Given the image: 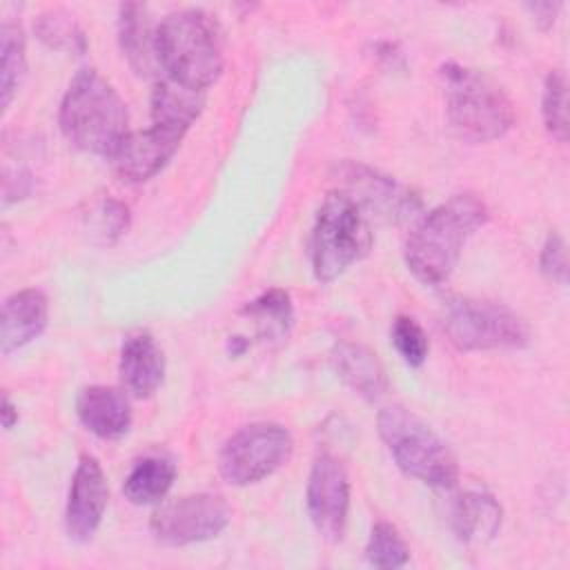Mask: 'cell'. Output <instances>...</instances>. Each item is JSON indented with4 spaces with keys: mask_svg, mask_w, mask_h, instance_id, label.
Masks as SVG:
<instances>
[{
    "mask_svg": "<svg viewBox=\"0 0 570 570\" xmlns=\"http://www.w3.org/2000/svg\"><path fill=\"white\" fill-rule=\"evenodd\" d=\"M49 323V301L45 292L27 287L13 292L2 303L0 314V350L11 354L38 338Z\"/></svg>",
    "mask_w": 570,
    "mask_h": 570,
    "instance_id": "obj_16",
    "label": "cell"
},
{
    "mask_svg": "<svg viewBox=\"0 0 570 570\" xmlns=\"http://www.w3.org/2000/svg\"><path fill=\"white\" fill-rule=\"evenodd\" d=\"M176 479V465L167 456L140 459L122 483V494L134 505L160 503Z\"/></svg>",
    "mask_w": 570,
    "mask_h": 570,
    "instance_id": "obj_21",
    "label": "cell"
},
{
    "mask_svg": "<svg viewBox=\"0 0 570 570\" xmlns=\"http://www.w3.org/2000/svg\"><path fill=\"white\" fill-rule=\"evenodd\" d=\"M330 361L334 372L341 376V381L363 399L379 401L385 394L387 390L385 370L379 356L365 345L338 341L330 352Z\"/></svg>",
    "mask_w": 570,
    "mask_h": 570,
    "instance_id": "obj_20",
    "label": "cell"
},
{
    "mask_svg": "<svg viewBox=\"0 0 570 570\" xmlns=\"http://www.w3.org/2000/svg\"><path fill=\"white\" fill-rule=\"evenodd\" d=\"M156 53L160 76L207 91L225 67L220 24L203 9H176L156 27Z\"/></svg>",
    "mask_w": 570,
    "mask_h": 570,
    "instance_id": "obj_3",
    "label": "cell"
},
{
    "mask_svg": "<svg viewBox=\"0 0 570 570\" xmlns=\"http://www.w3.org/2000/svg\"><path fill=\"white\" fill-rule=\"evenodd\" d=\"M232 521V508L220 494L198 492L160 503L149 521L158 543L183 548L218 537Z\"/></svg>",
    "mask_w": 570,
    "mask_h": 570,
    "instance_id": "obj_9",
    "label": "cell"
},
{
    "mask_svg": "<svg viewBox=\"0 0 570 570\" xmlns=\"http://www.w3.org/2000/svg\"><path fill=\"white\" fill-rule=\"evenodd\" d=\"M305 505L321 539L336 543L343 539L350 514V476L334 454H318L312 463Z\"/></svg>",
    "mask_w": 570,
    "mask_h": 570,
    "instance_id": "obj_11",
    "label": "cell"
},
{
    "mask_svg": "<svg viewBox=\"0 0 570 570\" xmlns=\"http://www.w3.org/2000/svg\"><path fill=\"white\" fill-rule=\"evenodd\" d=\"M207 91L160 76L151 89V125L185 138L205 107Z\"/></svg>",
    "mask_w": 570,
    "mask_h": 570,
    "instance_id": "obj_19",
    "label": "cell"
},
{
    "mask_svg": "<svg viewBox=\"0 0 570 570\" xmlns=\"http://www.w3.org/2000/svg\"><path fill=\"white\" fill-rule=\"evenodd\" d=\"M0 94L2 111L9 109L24 73H27V42L24 31L16 22H2L0 27Z\"/></svg>",
    "mask_w": 570,
    "mask_h": 570,
    "instance_id": "obj_23",
    "label": "cell"
},
{
    "mask_svg": "<svg viewBox=\"0 0 570 570\" xmlns=\"http://www.w3.org/2000/svg\"><path fill=\"white\" fill-rule=\"evenodd\" d=\"M0 419H2V428H4V430H11V428L18 423V405L9 399V394L2 396Z\"/></svg>",
    "mask_w": 570,
    "mask_h": 570,
    "instance_id": "obj_31",
    "label": "cell"
},
{
    "mask_svg": "<svg viewBox=\"0 0 570 570\" xmlns=\"http://www.w3.org/2000/svg\"><path fill=\"white\" fill-rule=\"evenodd\" d=\"M365 559L374 568L394 570V568H403L410 561V548L392 523L379 521L372 525V532L365 546Z\"/></svg>",
    "mask_w": 570,
    "mask_h": 570,
    "instance_id": "obj_25",
    "label": "cell"
},
{
    "mask_svg": "<svg viewBox=\"0 0 570 570\" xmlns=\"http://www.w3.org/2000/svg\"><path fill=\"white\" fill-rule=\"evenodd\" d=\"M156 27L149 9L140 2H125L118 7V45L122 58L142 78H160L156 53Z\"/></svg>",
    "mask_w": 570,
    "mask_h": 570,
    "instance_id": "obj_17",
    "label": "cell"
},
{
    "mask_svg": "<svg viewBox=\"0 0 570 570\" xmlns=\"http://www.w3.org/2000/svg\"><path fill=\"white\" fill-rule=\"evenodd\" d=\"M539 269L541 274L559 285H566L568 281V258H566V243L559 234L550 232L539 256Z\"/></svg>",
    "mask_w": 570,
    "mask_h": 570,
    "instance_id": "obj_28",
    "label": "cell"
},
{
    "mask_svg": "<svg viewBox=\"0 0 570 570\" xmlns=\"http://www.w3.org/2000/svg\"><path fill=\"white\" fill-rule=\"evenodd\" d=\"M525 9L530 11V16L539 29H550L561 11V2H528Z\"/></svg>",
    "mask_w": 570,
    "mask_h": 570,
    "instance_id": "obj_30",
    "label": "cell"
},
{
    "mask_svg": "<svg viewBox=\"0 0 570 570\" xmlns=\"http://www.w3.org/2000/svg\"><path fill=\"white\" fill-rule=\"evenodd\" d=\"M80 423L105 441L122 439L131 428V403L122 387L87 385L76 396Z\"/></svg>",
    "mask_w": 570,
    "mask_h": 570,
    "instance_id": "obj_15",
    "label": "cell"
},
{
    "mask_svg": "<svg viewBox=\"0 0 570 570\" xmlns=\"http://www.w3.org/2000/svg\"><path fill=\"white\" fill-rule=\"evenodd\" d=\"M390 341H392L394 350L399 352V356L410 367H421L425 363L428 352H430V341L416 318H412L407 314H399L392 321Z\"/></svg>",
    "mask_w": 570,
    "mask_h": 570,
    "instance_id": "obj_27",
    "label": "cell"
},
{
    "mask_svg": "<svg viewBox=\"0 0 570 570\" xmlns=\"http://www.w3.org/2000/svg\"><path fill=\"white\" fill-rule=\"evenodd\" d=\"M243 314L256 327V334L263 341H283L294 325V305L285 289L272 287L249 301L243 307Z\"/></svg>",
    "mask_w": 570,
    "mask_h": 570,
    "instance_id": "obj_22",
    "label": "cell"
},
{
    "mask_svg": "<svg viewBox=\"0 0 570 570\" xmlns=\"http://www.w3.org/2000/svg\"><path fill=\"white\" fill-rule=\"evenodd\" d=\"M120 385L136 399H149L165 379V352L149 332H131L125 336L118 361Z\"/></svg>",
    "mask_w": 570,
    "mask_h": 570,
    "instance_id": "obj_14",
    "label": "cell"
},
{
    "mask_svg": "<svg viewBox=\"0 0 570 570\" xmlns=\"http://www.w3.org/2000/svg\"><path fill=\"white\" fill-rule=\"evenodd\" d=\"M294 441L285 425L258 421L236 430L218 452V472L229 485H252L269 474L292 456Z\"/></svg>",
    "mask_w": 570,
    "mask_h": 570,
    "instance_id": "obj_8",
    "label": "cell"
},
{
    "mask_svg": "<svg viewBox=\"0 0 570 570\" xmlns=\"http://www.w3.org/2000/svg\"><path fill=\"white\" fill-rule=\"evenodd\" d=\"M336 176L343 189L367 216L383 223L414 220L423 212L421 196L405 183L387 176L358 160H343L336 165Z\"/></svg>",
    "mask_w": 570,
    "mask_h": 570,
    "instance_id": "obj_10",
    "label": "cell"
},
{
    "mask_svg": "<svg viewBox=\"0 0 570 570\" xmlns=\"http://www.w3.org/2000/svg\"><path fill=\"white\" fill-rule=\"evenodd\" d=\"M109 501V485L96 456L82 454L65 505V528L71 541L87 543L98 532Z\"/></svg>",
    "mask_w": 570,
    "mask_h": 570,
    "instance_id": "obj_12",
    "label": "cell"
},
{
    "mask_svg": "<svg viewBox=\"0 0 570 570\" xmlns=\"http://www.w3.org/2000/svg\"><path fill=\"white\" fill-rule=\"evenodd\" d=\"M58 125L80 151L109 158L129 134V111L116 87L91 67H82L69 82Z\"/></svg>",
    "mask_w": 570,
    "mask_h": 570,
    "instance_id": "obj_2",
    "label": "cell"
},
{
    "mask_svg": "<svg viewBox=\"0 0 570 570\" xmlns=\"http://www.w3.org/2000/svg\"><path fill=\"white\" fill-rule=\"evenodd\" d=\"M443 330L461 352L519 350L530 343V327L514 309L470 296L445 303Z\"/></svg>",
    "mask_w": 570,
    "mask_h": 570,
    "instance_id": "obj_7",
    "label": "cell"
},
{
    "mask_svg": "<svg viewBox=\"0 0 570 570\" xmlns=\"http://www.w3.org/2000/svg\"><path fill=\"white\" fill-rule=\"evenodd\" d=\"M374 236L367 214L343 191L332 189L314 218L312 227V272L316 281L332 283L372 249Z\"/></svg>",
    "mask_w": 570,
    "mask_h": 570,
    "instance_id": "obj_5",
    "label": "cell"
},
{
    "mask_svg": "<svg viewBox=\"0 0 570 570\" xmlns=\"http://www.w3.org/2000/svg\"><path fill=\"white\" fill-rule=\"evenodd\" d=\"M448 519L459 541L488 543L501 530L503 508L485 490H463L452 497Z\"/></svg>",
    "mask_w": 570,
    "mask_h": 570,
    "instance_id": "obj_18",
    "label": "cell"
},
{
    "mask_svg": "<svg viewBox=\"0 0 570 570\" xmlns=\"http://www.w3.org/2000/svg\"><path fill=\"white\" fill-rule=\"evenodd\" d=\"M129 227V209L120 200L107 198L100 207V232L107 238H118Z\"/></svg>",
    "mask_w": 570,
    "mask_h": 570,
    "instance_id": "obj_29",
    "label": "cell"
},
{
    "mask_svg": "<svg viewBox=\"0 0 570 570\" xmlns=\"http://www.w3.org/2000/svg\"><path fill=\"white\" fill-rule=\"evenodd\" d=\"M36 38L49 49L65 53H85L87 36L78 20L65 9H47L33 18Z\"/></svg>",
    "mask_w": 570,
    "mask_h": 570,
    "instance_id": "obj_24",
    "label": "cell"
},
{
    "mask_svg": "<svg viewBox=\"0 0 570 570\" xmlns=\"http://www.w3.org/2000/svg\"><path fill=\"white\" fill-rule=\"evenodd\" d=\"M439 78L445 94V114L452 131L472 145L503 138L514 125L508 94L483 71L461 62H443Z\"/></svg>",
    "mask_w": 570,
    "mask_h": 570,
    "instance_id": "obj_4",
    "label": "cell"
},
{
    "mask_svg": "<svg viewBox=\"0 0 570 570\" xmlns=\"http://www.w3.org/2000/svg\"><path fill=\"white\" fill-rule=\"evenodd\" d=\"M245 347H247V341H243V336H232V341H229V352H232L234 356L240 354Z\"/></svg>",
    "mask_w": 570,
    "mask_h": 570,
    "instance_id": "obj_32",
    "label": "cell"
},
{
    "mask_svg": "<svg viewBox=\"0 0 570 570\" xmlns=\"http://www.w3.org/2000/svg\"><path fill=\"white\" fill-rule=\"evenodd\" d=\"M541 116L546 131L566 142L568 138V80L561 69H554L546 76L543 94H541Z\"/></svg>",
    "mask_w": 570,
    "mask_h": 570,
    "instance_id": "obj_26",
    "label": "cell"
},
{
    "mask_svg": "<svg viewBox=\"0 0 570 570\" xmlns=\"http://www.w3.org/2000/svg\"><path fill=\"white\" fill-rule=\"evenodd\" d=\"M376 428L403 474L432 488L456 485L459 463L454 452L414 412L401 405H387L379 412Z\"/></svg>",
    "mask_w": 570,
    "mask_h": 570,
    "instance_id": "obj_6",
    "label": "cell"
},
{
    "mask_svg": "<svg viewBox=\"0 0 570 570\" xmlns=\"http://www.w3.org/2000/svg\"><path fill=\"white\" fill-rule=\"evenodd\" d=\"M180 142L183 136L151 125L147 129L129 131L107 160L120 180L136 185L160 174L178 151Z\"/></svg>",
    "mask_w": 570,
    "mask_h": 570,
    "instance_id": "obj_13",
    "label": "cell"
},
{
    "mask_svg": "<svg viewBox=\"0 0 570 570\" xmlns=\"http://www.w3.org/2000/svg\"><path fill=\"white\" fill-rule=\"evenodd\" d=\"M490 218L485 203L474 194H454L423 214L405 238L403 258L412 276L425 285H441L454 272L463 245Z\"/></svg>",
    "mask_w": 570,
    "mask_h": 570,
    "instance_id": "obj_1",
    "label": "cell"
}]
</instances>
